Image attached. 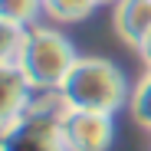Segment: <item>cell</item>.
<instances>
[{
    "label": "cell",
    "instance_id": "obj_4",
    "mask_svg": "<svg viewBox=\"0 0 151 151\" xmlns=\"http://www.w3.org/2000/svg\"><path fill=\"white\" fill-rule=\"evenodd\" d=\"M59 141L63 151H105L112 141V115L86 109H59Z\"/></svg>",
    "mask_w": 151,
    "mask_h": 151
},
{
    "label": "cell",
    "instance_id": "obj_12",
    "mask_svg": "<svg viewBox=\"0 0 151 151\" xmlns=\"http://www.w3.org/2000/svg\"><path fill=\"white\" fill-rule=\"evenodd\" d=\"M95 4H118V0H95Z\"/></svg>",
    "mask_w": 151,
    "mask_h": 151
},
{
    "label": "cell",
    "instance_id": "obj_10",
    "mask_svg": "<svg viewBox=\"0 0 151 151\" xmlns=\"http://www.w3.org/2000/svg\"><path fill=\"white\" fill-rule=\"evenodd\" d=\"M128 105H132V115L138 125H145V128H151V69L141 76V82L135 86L132 99H128Z\"/></svg>",
    "mask_w": 151,
    "mask_h": 151
},
{
    "label": "cell",
    "instance_id": "obj_3",
    "mask_svg": "<svg viewBox=\"0 0 151 151\" xmlns=\"http://www.w3.org/2000/svg\"><path fill=\"white\" fill-rule=\"evenodd\" d=\"M63 109V105H59ZM59 109H27L0 135V151H63L59 141Z\"/></svg>",
    "mask_w": 151,
    "mask_h": 151
},
{
    "label": "cell",
    "instance_id": "obj_1",
    "mask_svg": "<svg viewBox=\"0 0 151 151\" xmlns=\"http://www.w3.org/2000/svg\"><path fill=\"white\" fill-rule=\"evenodd\" d=\"M59 105L66 109H86V112H105L112 115L128 102V82L118 66L109 59H95V56H79L66 72L63 86L56 89Z\"/></svg>",
    "mask_w": 151,
    "mask_h": 151
},
{
    "label": "cell",
    "instance_id": "obj_9",
    "mask_svg": "<svg viewBox=\"0 0 151 151\" xmlns=\"http://www.w3.org/2000/svg\"><path fill=\"white\" fill-rule=\"evenodd\" d=\"M23 33H27V27L0 20V66H13L17 63V53L23 46Z\"/></svg>",
    "mask_w": 151,
    "mask_h": 151
},
{
    "label": "cell",
    "instance_id": "obj_7",
    "mask_svg": "<svg viewBox=\"0 0 151 151\" xmlns=\"http://www.w3.org/2000/svg\"><path fill=\"white\" fill-rule=\"evenodd\" d=\"M92 7H99L95 0H43V10L59 20V23H76L92 13Z\"/></svg>",
    "mask_w": 151,
    "mask_h": 151
},
{
    "label": "cell",
    "instance_id": "obj_11",
    "mask_svg": "<svg viewBox=\"0 0 151 151\" xmlns=\"http://www.w3.org/2000/svg\"><path fill=\"white\" fill-rule=\"evenodd\" d=\"M138 53H141V59H145V66L151 69V33H148V36H145V43L138 46Z\"/></svg>",
    "mask_w": 151,
    "mask_h": 151
},
{
    "label": "cell",
    "instance_id": "obj_6",
    "mask_svg": "<svg viewBox=\"0 0 151 151\" xmlns=\"http://www.w3.org/2000/svg\"><path fill=\"white\" fill-rule=\"evenodd\" d=\"M112 20H115L118 36L138 49L145 36L151 33V0H118Z\"/></svg>",
    "mask_w": 151,
    "mask_h": 151
},
{
    "label": "cell",
    "instance_id": "obj_5",
    "mask_svg": "<svg viewBox=\"0 0 151 151\" xmlns=\"http://www.w3.org/2000/svg\"><path fill=\"white\" fill-rule=\"evenodd\" d=\"M30 82L23 79L17 66H0V135L27 112L30 102Z\"/></svg>",
    "mask_w": 151,
    "mask_h": 151
},
{
    "label": "cell",
    "instance_id": "obj_8",
    "mask_svg": "<svg viewBox=\"0 0 151 151\" xmlns=\"http://www.w3.org/2000/svg\"><path fill=\"white\" fill-rule=\"evenodd\" d=\"M43 10V0H0V20L27 27V23Z\"/></svg>",
    "mask_w": 151,
    "mask_h": 151
},
{
    "label": "cell",
    "instance_id": "obj_2",
    "mask_svg": "<svg viewBox=\"0 0 151 151\" xmlns=\"http://www.w3.org/2000/svg\"><path fill=\"white\" fill-rule=\"evenodd\" d=\"M76 59L79 56H76L72 43L63 33L49 30V27H33V30L23 33V46H20L13 66L23 72V79L30 82V89L56 92Z\"/></svg>",
    "mask_w": 151,
    "mask_h": 151
}]
</instances>
